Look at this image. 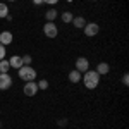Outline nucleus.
<instances>
[{
  "mask_svg": "<svg viewBox=\"0 0 129 129\" xmlns=\"http://www.w3.org/2000/svg\"><path fill=\"white\" fill-rule=\"evenodd\" d=\"M81 81L84 83V86H86L88 89H95L96 86H98V83H100V74L96 72V71L88 69L86 72H83Z\"/></svg>",
  "mask_w": 129,
  "mask_h": 129,
  "instance_id": "nucleus-1",
  "label": "nucleus"
},
{
  "mask_svg": "<svg viewBox=\"0 0 129 129\" xmlns=\"http://www.w3.org/2000/svg\"><path fill=\"white\" fill-rule=\"evenodd\" d=\"M17 74H19V78L22 81H35L36 79V71L33 69L31 66H22V67H19L17 69Z\"/></svg>",
  "mask_w": 129,
  "mask_h": 129,
  "instance_id": "nucleus-2",
  "label": "nucleus"
},
{
  "mask_svg": "<svg viewBox=\"0 0 129 129\" xmlns=\"http://www.w3.org/2000/svg\"><path fill=\"white\" fill-rule=\"evenodd\" d=\"M43 35H45L47 38H57V35H59V28H57V24H53V22H48V21H47V24H43Z\"/></svg>",
  "mask_w": 129,
  "mask_h": 129,
  "instance_id": "nucleus-3",
  "label": "nucleus"
},
{
  "mask_svg": "<svg viewBox=\"0 0 129 129\" xmlns=\"http://www.w3.org/2000/svg\"><path fill=\"white\" fill-rule=\"evenodd\" d=\"M83 31H84V35L88 38H93V36H96L100 33V26L96 22H86V26L83 28Z\"/></svg>",
  "mask_w": 129,
  "mask_h": 129,
  "instance_id": "nucleus-4",
  "label": "nucleus"
},
{
  "mask_svg": "<svg viewBox=\"0 0 129 129\" xmlns=\"http://www.w3.org/2000/svg\"><path fill=\"white\" fill-rule=\"evenodd\" d=\"M22 91H24V95H26V96H35L40 89H38L36 81H28V83L24 84V89H22Z\"/></svg>",
  "mask_w": 129,
  "mask_h": 129,
  "instance_id": "nucleus-5",
  "label": "nucleus"
},
{
  "mask_svg": "<svg viewBox=\"0 0 129 129\" xmlns=\"http://www.w3.org/2000/svg\"><path fill=\"white\" fill-rule=\"evenodd\" d=\"M89 69V62L86 57H78L76 59V71H79L81 74L83 72H86V71Z\"/></svg>",
  "mask_w": 129,
  "mask_h": 129,
  "instance_id": "nucleus-6",
  "label": "nucleus"
},
{
  "mask_svg": "<svg viewBox=\"0 0 129 129\" xmlns=\"http://www.w3.org/2000/svg\"><path fill=\"white\" fill-rule=\"evenodd\" d=\"M10 86H12V78L9 76V72L0 74V89L4 91V89H9Z\"/></svg>",
  "mask_w": 129,
  "mask_h": 129,
  "instance_id": "nucleus-7",
  "label": "nucleus"
},
{
  "mask_svg": "<svg viewBox=\"0 0 129 129\" xmlns=\"http://www.w3.org/2000/svg\"><path fill=\"white\" fill-rule=\"evenodd\" d=\"M12 40H14V36H12L10 31H2V33H0V45L7 47V45L12 43Z\"/></svg>",
  "mask_w": 129,
  "mask_h": 129,
  "instance_id": "nucleus-8",
  "label": "nucleus"
},
{
  "mask_svg": "<svg viewBox=\"0 0 129 129\" xmlns=\"http://www.w3.org/2000/svg\"><path fill=\"white\" fill-rule=\"evenodd\" d=\"M67 78H69V81L72 83V84H78V83L81 81V78H83V74H81L79 71L74 69V71H71V72H69V76H67Z\"/></svg>",
  "mask_w": 129,
  "mask_h": 129,
  "instance_id": "nucleus-9",
  "label": "nucleus"
},
{
  "mask_svg": "<svg viewBox=\"0 0 129 129\" xmlns=\"http://www.w3.org/2000/svg\"><path fill=\"white\" fill-rule=\"evenodd\" d=\"M9 64H10V67L19 69V67H22V59H21L19 55H12V57L9 59Z\"/></svg>",
  "mask_w": 129,
  "mask_h": 129,
  "instance_id": "nucleus-10",
  "label": "nucleus"
},
{
  "mask_svg": "<svg viewBox=\"0 0 129 129\" xmlns=\"http://www.w3.org/2000/svg\"><path fill=\"white\" fill-rule=\"evenodd\" d=\"M72 26H74V28H78V29H83V28L86 26V19H84L83 16H78V17H74V19H72Z\"/></svg>",
  "mask_w": 129,
  "mask_h": 129,
  "instance_id": "nucleus-11",
  "label": "nucleus"
},
{
  "mask_svg": "<svg viewBox=\"0 0 129 129\" xmlns=\"http://www.w3.org/2000/svg\"><path fill=\"white\" fill-rule=\"evenodd\" d=\"M110 71V66L107 64V62H100L98 66H96V72H98L100 76H105V74H109Z\"/></svg>",
  "mask_w": 129,
  "mask_h": 129,
  "instance_id": "nucleus-12",
  "label": "nucleus"
},
{
  "mask_svg": "<svg viewBox=\"0 0 129 129\" xmlns=\"http://www.w3.org/2000/svg\"><path fill=\"white\" fill-rule=\"evenodd\" d=\"M57 16H59V12L55 9H48L47 12H45V19L48 21V22H53V21L57 19Z\"/></svg>",
  "mask_w": 129,
  "mask_h": 129,
  "instance_id": "nucleus-13",
  "label": "nucleus"
},
{
  "mask_svg": "<svg viewBox=\"0 0 129 129\" xmlns=\"http://www.w3.org/2000/svg\"><path fill=\"white\" fill-rule=\"evenodd\" d=\"M10 69V64H9V60H0V74H5V72H9Z\"/></svg>",
  "mask_w": 129,
  "mask_h": 129,
  "instance_id": "nucleus-14",
  "label": "nucleus"
},
{
  "mask_svg": "<svg viewBox=\"0 0 129 129\" xmlns=\"http://www.w3.org/2000/svg\"><path fill=\"white\" fill-rule=\"evenodd\" d=\"M9 16V7H7V4H2L0 2V19H5Z\"/></svg>",
  "mask_w": 129,
  "mask_h": 129,
  "instance_id": "nucleus-15",
  "label": "nucleus"
},
{
  "mask_svg": "<svg viewBox=\"0 0 129 129\" xmlns=\"http://www.w3.org/2000/svg\"><path fill=\"white\" fill-rule=\"evenodd\" d=\"M72 19H74V16H72V12H69V10L62 14V21L64 22H72Z\"/></svg>",
  "mask_w": 129,
  "mask_h": 129,
  "instance_id": "nucleus-16",
  "label": "nucleus"
},
{
  "mask_svg": "<svg viewBox=\"0 0 129 129\" xmlns=\"http://www.w3.org/2000/svg\"><path fill=\"white\" fill-rule=\"evenodd\" d=\"M36 84H38V89H48V81H47V79L38 81Z\"/></svg>",
  "mask_w": 129,
  "mask_h": 129,
  "instance_id": "nucleus-17",
  "label": "nucleus"
},
{
  "mask_svg": "<svg viewBox=\"0 0 129 129\" xmlns=\"http://www.w3.org/2000/svg\"><path fill=\"white\" fill-rule=\"evenodd\" d=\"M21 59H22V66H29L31 62H33V59H31V55H22Z\"/></svg>",
  "mask_w": 129,
  "mask_h": 129,
  "instance_id": "nucleus-18",
  "label": "nucleus"
},
{
  "mask_svg": "<svg viewBox=\"0 0 129 129\" xmlns=\"http://www.w3.org/2000/svg\"><path fill=\"white\" fill-rule=\"evenodd\" d=\"M5 59V47L4 45H0V60Z\"/></svg>",
  "mask_w": 129,
  "mask_h": 129,
  "instance_id": "nucleus-19",
  "label": "nucleus"
},
{
  "mask_svg": "<svg viewBox=\"0 0 129 129\" xmlns=\"http://www.w3.org/2000/svg\"><path fill=\"white\" fill-rule=\"evenodd\" d=\"M122 83H124L126 86H127V84H129V74H127V72H126V74L122 76Z\"/></svg>",
  "mask_w": 129,
  "mask_h": 129,
  "instance_id": "nucleus-20",
  "label": "nucleus"
},
{
  "mask_svg": "<svg viewBox=\"0 0 129 129\" xmlns=\"http://www.w3.org/2000/svg\"><path fill=\"white\" fill-rule=\"evenodd\" d=\"M43 4H48V5H57L59 0H43Z\"/></svg>",
  "mask_w": 129,
  "mask_h": 129,
  "instance_id": "nucleus-21",
  "label": "nucleus"
},
{
  "mask_svg": "<svg viewBox=\"0 0 129 129\" xmlns=\"http://www.w3.org/2000/svg\"><path fill=\"white\" fill-rule=\"evenodd\" d=\"M66 124H67V120H66V119H60L59 120V126H66Z\"/></svg>",
  "mask_w": 129,
  "mask_h": 129,
  "instance_id": "nucleus-22",
  "label": "nucleus"
},
{
  "mask_svg": "<svg viewBox=\"0 0 129 129\" xmlns=\"http://www.w3.org/2000/svg\"><path fill=\"white\" fill-rule=\"evenodd\" d=\"M33 4H35V5H41V4H43V0H33Z\"/></svg>",
  "mask_w": 129,
  "mask_h": 129,
  "instance_id": "nucleus-23",
  "label": "nucleus"
},
{
  "mask_svg": "<svg viewBox=\"0 0 129 129\" xmlns=\"http://www.w3.org/2000/svg\"><path fill=\"white\" fill-rule=\"evenodd\" d=\"M9 2H16V0H9Z\"/></svg>",
  "mask_w": 129,
  "mask_h": 129,
  "instance_id": "nucleus-24",
  "label": "nucleus"
},
{
  "mask_svg": "<svg viewBox=\"0 0 129 129\" xmlns=\"http://www.w3.org/2000/svg\"><path fill=\"white\" fill-rule=\"evenodd\" d=\"M91 2H96V0H91Z\"/></svg>",
  "mask_w": 129,
  "mask_h": 129,
  "instance_id": "nucleus-25",
  "label": "nucleus"
},
{
  "mask_svg": "<svg viewBox=\"0 0 129 129\" xmlns=\"http://www.w3.org/2000/svg\"><path fill=\"white\" fill-rule=\"evenodd\" d=\"M67 2H72V0H67Z\"/></svg>",
  "mask_w": 129,
  "mask_h": 129,
  "instance_id": "nucleus-26",
  "label": "nucleus"
}]
</instances>
